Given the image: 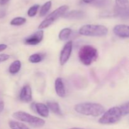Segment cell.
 <instances>
[{"label":"cell","mask_w":129,"mask_h":129,"mask_svg":"<svg viewBox=\"0 0 129 129\" xmlns=\"http://www.w3.org/2000/svg\"><path fill=\"white\" fill-rule=\"evenodd\" d=\"M122 115L120 107H113L104 112L100 118L99 123L103 125H111L118 122L122 119Z\"/></svg>","instance_id":"277c9868"},{"label":"cell","mask_w":129,"mask_h":129,"mask_svg":"<svg viewBox=\"0 0 129 129\" xmlns=\"http://www.w3.org/2000/svg\"><path fill=\"white\" fill-rule=\"evenodd\" d=\"M35 110L39 115L44 118L48 117L49 114V109L47 105L42 102L35 104Z\"/></svg>","instance_id":"7c38bea8"},{"label":"cell","mask_w":129,"mask_h":129,"mask_svg":"<svg viewBox=\"0 0 129 129\" xmlns=\"http://www.w3.org/2000/svg\"><path fill=\"white\" fill-rule=\"evenodd\" d=\"M121 111L123 116H126L128 114V103L126 102V103L123 104L122 106H120Z\"/></svg>","instance_id":"cb8c5ba5"},{"label":"cell","mask_w":129,"mask_h":129,"mask_svg":"<svg viewBox=\"0 0 129 129\" xmlns=\"http://www.w3.org/2000/svg\"><path fill=\"white\" fill-rule=\"evenodd\" d=\"M13 117L21 121L27 123L34 127H41L45 123V120L40 118L33 116L24 111H16L13 114Z\"/></svg>","instance_id":"5b68a950"},{"label":"cell","mask_w":129,"mask_h":129,"mask_svg":"<svg viewBox=\"0 0 129 129\" xmlns=\"http://www.w3.org/2000/svg\"><path fill=\"white\" fill-rule=\"evenodd\" d=\"M9 126L11 128V129H30L23 123L13 121V120L9 121Z\"/></svg>","instance_id":"e0dca14e"},{"label":"cell","mask_w":129,"mask_h":129,"mask_svg":"<svg viewBox=\"0 0 129 129\" xmlns=\"http://www.w3.org/2000/svg\"><path fill=\"white\" fill-rule=\"evenodd\" d=\"M26 20L25 18L21 17V16H19V17H16L14 18L13 19L11 20V21L10 22V24L11 25H15V26H19V25H21L23 24H25L26 22Z\"/></svg>","instance_id":"7402d4cb"},{"label":"cell","mask_w":129,"mask_h":129,"mask_svg":"<svg viewBox=\"0 0 129 129\" xmlns=\"http://www.w3.org/2000/svg\"><path fill=\"white\" fill-rule=\"evenodd\" d=\"M69 129H83V128H69Z\"/></svg>","instance_id":"f1b7e54d"},{"label":"cell","mask_w":129,"mask_h":129,"mask_svg":"<svg viewBox=\"0 0 129 129\" xmlns=\"http://www.w3.org/2000/svg\"><path fill=\"white\" fill-rule=\"evenodd\" d=\"M20 99L21 101L29 102L32 100V92L30 85H26L21 90L20 94Z\"/></svg>","instance_id":"30bf717a"},{"label":"cell","mask_w":129,"mask_h":129,"mask_svg":"<svg viewBox=\"0 0 129 129\" xmlns=\"http://www.w3.org/2000/svg\"><path fill=\"white\" fill-rule=\"evenodd\" d=\"M69 9V6L67 5H63L57 8L54 11L49 14L39 25V29H44L51 25L55 20L59 19L66 13L67 10Z\"/></svg>","instance_id":"8992f818"},{"label":"cell","mask_w":129,"mask_h":129,"mask_svg":"<svg viewBox=\"0 0 129 129\" xmlns=\"http://www.w3.org/2000/svg\"><path fill=\"white\" fill-rule=\"evenodd\" d=\"M7 45L5 44H0V52L3 51L7 48Z\"/></svg>","instance_id":"484cf974"},{"label":"cell","mask_w":129,"mask_h":129,"mask_svg":"<svg viewBox=\"0 0 129 129\" xmlns=\"http://www.w3.org/2000/svg\"><path fill=\"white\" fill-rule=\"evenodd\" d=\"M74 110L78 113L97 117L102 115L105 112V108L102 104L95 102H83L78 104Z\"/></svg>","instance_id":"6da1fadb"},{"label":"cell","mask_w":129,"mask_h":129,"mask_svg":"<svg viewBox=\"0 0 129 129\" xmlns=\"http://www.w3.org/2000/svg\"><path fill=\"white\" fill-rule=\"evenodd\" d=\"M72 34V30L70 28H64L62 29L59 34V38L60 40H66Z\"/></svg>","instance_id":"2e32d148"},{"label":"cell","mask_w":129,"mask_h":129,"mask_svg":"<svg viewBox=\"0 0 129 129\" xmlns=\"http://www.w3.org/2000/svg\"><path fill=\"white\" fill-rule=\"evenodd\" d=\"M10 56L7 54H0V63L5 61L10 58Z\"/></svg>","instance_id":"d4e9b609"},{"label":"cell","mask_w":129,"mask_h":129,"mask_svg":"<svg viewBox=\"0 0 129 129\" xmlns=\"http://www.w3.org/2000/svg\"><path fill=\"white\" fill-rule=\"evenodd\" d=\"M44 38V31L38 30L25 39V43L27 45H37Z\"/></svg>","instance_id":"ba28073f"},{"label":"cell","mask_w":129,"mask_h":129,"mask_svg":"<svg viewBox=\"0 0 129 129\" xmlns=\"http://www.w3.org/2000/svg\"><path fill=\"white\" fill-rule=\"evenodd\" d=\"M116 5L120 10H128V0H115Z\"/></svg>","instance_id":"44dd1931"},{"label":"cell","mask_w":129,"mask_h":129,"mask_svg":"<svg viewBox=\"0 0 129 129\" xmlns=\"http://www.w3.org/2000/svg\"><path fill=\"white\" fill-rule=\"evenodd\" d=\"M21 61L19 60H16L15 61L13 62L11 64H10V67H9V72L11 74L15 75L19 72V71L21 69Z\"/></svg>","instance_id":"9a60e30c"},{"label":"cell","mask_w":129,"mask_h":129,"mask_svg":"<svg viewBox=\"0 0 129 129\" xmlns=\"http://www.w3.org/2000/svg\"><path fill=\"white\" fill-rule=\"evenodd\" d=\"M4 108H5V104H4L3 101H0V113L3 111Z\"/></svg>","instance_id":"4316f807"},{"label":"cell","mask_w":129,"mask_h":129,"mask_svg":"<svg viewBox=\"0 0 129 129\" xmlns=\"http://www.w3.org/2000/svg\"><path fill=\"white\" fill-rule=\"evenodd\" d=\"M47 106L49 108V110H51L53 113L57 115H62V112L60 109L59 104L56 102L49 101L47 102Z\"/></svg>","instance_id":"5bb4252c"},{"label":"cell","mask_w":129,"mask_h":129,"mask_svg":"<svg viewBox=\"0 0 129 129\" xmlns=\"http://www.w3.org/2000/svg\"><path fill=\"white\" fill-rule=\"evenodd\" d=\"M84 13L83 11L73 10L63 15V17L69 19H81L84 16Z\"/></svg>","instance_id":"4fadbf2b"},{"label":"cell","mask_w":129,"mask_h":129,"mask_svg":"<svg viewBox=\"0 0 129 129\" xmlns=\"http://www.w3.org/2000/svg\"><path fill=\"white\" fill-rule=\"evenodd\" d=\"M52 6V1H49L45 3L44 5L41 7L40 10V13H39V15L40 16H44L46 15L48 13V11L50 10V8Z\"/></svg>","instance_id":"ffe728a7"},{"label":"cell","mask_w":129,"mask_h":129,"mask_svg":"<svg viewBox=\"0 0 129 129\" xmlns=\"http://www.w3.org/2000/svg\"><path fill=\"white\" fill-rule=\"evenodd\" d=\"M73 49V42L71 40L68 42L60 52L59 61L61 65H64L69 60Z\"/></svg>","instance_id":"52a82bcc"},{"label":"cell","mask_w":129,"mask_h":129,"mask_svg":"<svg viewBox=\"0 0 129 129\" xmlns=\"http://www.w3.org/2000/svg\"><path fill=\"white\" fill-rule=\"evenodd\" d=\"M113 32L121 38H128L129 37V27L127 25H117L115 26L113 30Z\"/></svg>","instance_id":"9c48e42d"},{"label":"cell","mask_w":129,"mask_h":129,"mask_svg":"<svg viewBox=\"0 0 129 129\" xmlns=\"http://www.w3.org/2000/svg\"><path fill=\"white\" fill-rule=\"evenodd\" d=\"M55 89L57 94L60 97H65L66 95V91L64 83L63 82L62 79L60 77L56 78L55 81Z\"/></svg>","instance_id":"8fae6325"},{"label":"cell","mask_w":129,"mask_h":129,"mask_svg":"<svg viewBox=\"0 0 129 129\" xmlns=\"http://www.w3.org/2000/svg\"><path fill=\"white\" fill-rule=\"evenodd\" d=\"M83 2L87 4H91L98 7H102L107 5L108 0H83Z\"/></svg>","instance_id":"ac0fdd59"},{"label":"cell","mask_w":129,"mask_h":129,"mask_svg":"<svg viewBox=\"0 0 129 129\" xmlns=\"http://www.w3.org/2000/svg\"><path fill=\"white\" fill-rule=\"evenodd\" d=\"M9 1H10V0H0V5H5V4H6L7 3H8Z\"/></svg>","instance_id":"83f0119b"},{"label":"cell","mask_w":129,"mask_h":129,"mask_svg":"<svg viewBox=\"0 0 129 129\" xmlns=\"http://www.w3.org/2000/svg\"><path fill=\"white\" fill-rule=\"evenodd\" d=\"M79 59L84 65H90L96 60L98 53L95 48L90 45H85L80 48L78 53Z\"/></svg>","instance_id":"7a4b0ae2"},{"label":"cell","mask_w":129,"mask_h":129,"mask_svg":"<svg viewBox=\"0 0 129 129\" xmlns=\"http://www.w3.org/2000/svg\"><path fill=\"white\" fill-rule=\"evenodd\" d=\"M108 29L104 25L88 24L82 26L79 29V34L84 36L102 37L108 34Z\"/></svg>","instance_id":"3957f363"},{"label":"cell","mask_w":129,"mask_h":129,"mask_svg":"<svg viewBox=\"0 0 129 129\" xmlns=\"http://www.w3.org/2000/svg\"><path fill=\"white\" fill-rule=\"evenodd\" d=\"M39 6H39V5H33L32 6H31V7L28 9V10L27 14L28 15V16H30V17H33V16H35L37 13L38 10H39Z\"/></svg>","instance_id":"603a6c76"},{"label":"cell","mask_w":129,"mask_h":129,"mask_svg":"<svg viewBox=\"0 0 129 129\" xmlns=\"http://www.w3.org/2000/svg\"><path fill=\"white\" fill-rule=\"evenodd\" d=\"M44 55L41 53H35L29 57V61L32 63H37L42 61L44 59Z\"/></svg>","instance_id":"d6986e66"}]
</instances>
